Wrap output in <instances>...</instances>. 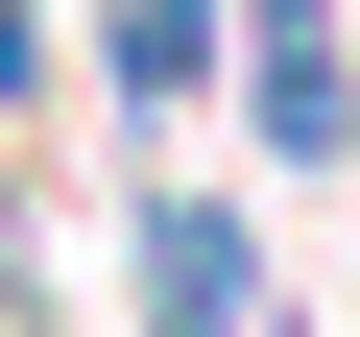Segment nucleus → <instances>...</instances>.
Listing matches in <instances>:
<instances>
[{
	"label": "nucleus",
	"mask_w": 360,
	"mask_h": 337,
	"mask_svg": "<svg viewBox=\"0 0 360 337\" xmlns=\"http://www.w3.org/2000/svg\"><path fill=\"white\" fill-rule=\"evenodd\" d=\"M120 313H144V337H264V313H288L264 193H217V168H144V193H120Z\"/></svg>",
	"instance_id": "nucleus-1"
},
{
	"label": "nucleus",
	"mask_w": 360,
	"mask_h": 337,
	"mask_svg": "<svg viewBox=\"0 0 360 337\" xmlns=\"http://www.w3.org/2000/svg\"><path fill=\"white\" fill-rule=\"evenodd\" d=\"M240 168H288V193H336V168H360V25H336V0H240Z\"/></svg>",
	"instance_id": "nucleus-2"
},
{
	"label": "nucleus",
	"mask_w": 360,
	"mask_h": 337,
	"mask_svg": "<svg viewBox=\"0 0 360 337\" xmlns=\"http://www.w3.org/2000/svg\"><path fill=\"white\" fill-rule=\"evenodd\" d=\"M217 73H240V0H96V49H72V97H120L144 145H193Z\"/></svg>",
	"instance_id": "nucleus-3"
},
{
	"label": "nucleus",
	"mask_w": 360,
	"mask_h": 337,
	"mask_svg": "<svg viewBox=\"0 0 360 337\" xmlns=\"http://www.w3.org/2000/svg\"><path fill=\"white\" fill-rule=\"evenodd\" d=\"M0 193H25V121H0Z\"/></svg>",
	"instance_id": "nucleus-4"
},
{
	"label": "nucleus",
	"mask_w": 360,
	"mask_h": 337,
	"mask_svg": "<svg viewBox=\"0 0 360 337\" xmlns=\"http://www.w3.org/2000/svg\"><path fill=\"white\" fill-rule=\"evenodd\" d=\"M336 25H360V0H336Z\"/></svg>",
	"instance_id": "nucleus-5"
}]
</instances>
